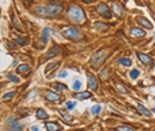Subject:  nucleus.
Returning <instances> with one entry per match:
<instances>
[{"mask_svg":"<svg viewBox=\"0 0 155 131\" xmlns=\"http://www.w3.org/2000/svg\"><path fill=\"white\" fill-rule=\"evenodd\" d=\"M36 11H38L39 14H43V15L52 18V16L59 15V14L63 11V5L62 4H48V5L44 8H38Z\"/></svg>","mask_w":155,"mask_h":131,"instance_id":"obj_1","label":"nucleus"},{"mask_svg":"<svg viewBox=\"0 0 155 131\" xmlns=\"http://www.w3.org/2000/svg\"><path fill=\"white\" fill-rule=\"evenodd\" d=\"M68 18H70L72 22H75V23H82V22L84 20V12L82 11L80 7L72 5V7L68 9Z\"/></svg>","mask_w":155,"mask_h":131,"instance_id":"obj_2","label":"nucleus"},{"mask_svg":"<svg viewBox=\"0 0 155 131\" xmlns=\"http://www.w3.org/2000/svg\"><path fill=\"white\" fill-rule=\"evenodd\" d=\"M107 52H108L107 50L98 51L96 54L94 55V58L91 59V67H92V68H98L99 66L103 64V62L107 59Z\"/></svg>","mask_w":155,"mask_h":131,"instance_id":"obj_3","label":"nucleus"},{"mask_svg":"<svg viewBox=\"0 0 155 131\" xmlns=\"http://www.w3.org/2000/svg\"><path fill=\"white\" fill-rule=\"evenodd\" d=\"M63 36L67 39H71V40H78V39H82V31H79L78 28L75 27H67V28H63L62 31Z\"/></svg>","mask_w":155,"mask_h":131,"instance_id":"obj_4","label":"nucleus"},{"mask_svg":"<svg viewBox=\"0 0 155 131\" xmlns=\"http://www.w3.org/2000/svg\"><path fill=\"white\" fill-rule=\"evenodd\" d=\"M99 14H100L103 18H106V19H110L111 18V11H110V8L106 5V4H99V7H98V9H96Z\"/></svg>","mask_w":155,"mask_h":131,"instance_id":"obj_5","label":"nucleus"},{"mask_svg":"<svg viewBox=\"0 0 155 131\" xmlns=\"http://www.w3.org/2000/svg\"><path fill=\"white\" fill-rule=\"evenodd\" d=\"M8 126L16 131H22L24 128V124L19 123L18 119H15V118H9V119H8Z\"/></svg>","mask_w":155,"mask_h":131,"instance_id":"obj_6","label":"nucleus"},{"mask_svg":"<svg viewBox=\"0 0 155 131\" xmlns=\"http://www.w3.org/2000/svg\"><path fill=\"white\" fill-rule=\"evenodd\" d=\"M87 79H88V87L92 90V91H96L98 82H96V79H95V76H94L92 74H87Z\"/></svg>","mask_w":155,"mask_h":131,"instance_id":"obj_7","label":"nucleus"},{"mask_svg":"<svg viewBox=\"0 0 155 131\" xmlns=\"http://www.w3.org/2000/svg\"><path fill=\"white\" fill-rule=\"evenodd\" d=\"M60 52H62V50H60V47H58V46H54L52 48H51L48 52H47V56H46V59L48 60V59H51V58H55L56 55H60Z\"/></svg>","mask_w":155,"mask_h":131,"instance_id":"obj_8","label":"nucleus"},{"mask_svg":"<svg viewBox=\"0 0 155 131\" xmlns=\"http://www.w3.org/2000/svg\"><path fill=\"white\" fill-rule=\"evenodd\" d=\"M46 99L50 102H59L60 97L58 93H52V91H46Z\"/></svg>","mask_w":155,"mask_h":131,"instance_id":"obj_9","label":"nucleus"},{"mask_svg":"<svg viewBox=\"0 0 155 131\" xmlns=\"http://www.w3.org/2000/svg\"><path fill=\"white\" fill-rule=\"evenodd\" d=\"M138 59H139L140 62L143 63V64H146V66H150V64H152V59L148 56V55H146V54H138Z\"/></svg>","mask_w":155,"mask_h":131,"instance_id":"obj_10","label":"nucleus"},{"mask_svg":"<svg viewBox=\"0 0 155 131\" xmlns=\"http://www.w3.org/2000/svg\"><path fill=\"white\" fill-rule=\"evenodd\" d=\"M130 35L134 36V38H140V36H144V31L140 30V28H131L130 30Z\"/></svg>","mask_w":155,"mask_h":131,"instance_id":"obj_11","label":"nucleus"},{"mask_svg":"<svg viewBox=\"0 0 155 131\" xmlns=\"http://www.w3.org/2000/svg\"><path fill=\"white\" fill-rule=\"evenodd\" d=\"M46 128L48 131H59L60 130V126L56 123H51V122H47L46 123Z\"/></svg>","mask_w":155,"mask_h":131,"instance_id":"obj_12","label":"nucleus"},{"mask_svg":"<svg viewBox=\"0 0 155 131\" xmlns=\"http://www.w3.org/2000/svg\"><path fill=\"white\" fill-rule=\"evenodd\" d=\"M36 116H38V119H47L48 115H47V112L43 110V108H38L36 110Z\"/></svg>","mask_w":155,"mask_h":131,"instance_id":"obj_13","label":"nucleus"},{"mask_svg":"<svg viewBox=\"0 0 155 131\" xmlns=\"http://www.w3.org/2000/svg\"><path fill=\"white\" fill-rule=\"evenodd\" d=\"M75 98H78V99H88V98H91V93H88V91H86V93H79L75 95Z\"/></svg>","mask_w":155,"mask_h":131,"instance_id":"obj_14","label":"nucleus"},{"mask_svg":"<svg viewBox=\"0 0 155 131\" xmlns=\"http://www.w3.org/2000/svg\"><path fill=\"white\" fill-rule=\"evenodd\" d=\"M138 111H139L140 114H143V115H146V116H150V115H151V112L148 111L147 108L144 107V106H142V104H138Z\"/></svg>","mask_w":155,"mask_h":131,"instance_id":"obj_15","label":"nucleus"},{"mask_svg":"<svg viewBox=\"0 0 155 131\" xmlns=\"http://www.w3.org/2000/svg\"><path fill=\"white\" fill-rule=\"evenodd\" d=\"M59 64H60L59 62H56V63H51V64H48V66H47V68H46V71H44V74H46V75H48V74H50L54 68H56V67H58Z\"/></svg>","mask_w":155,"mask_h":131,"instance_id":"obj_16","label":"nucleus"},{"mask_svg":"<svg viewBox=\"0 0 155 131\" xmlns=\"http://www.w3.org/2000/svg\"><path fill=\"white\" fill-rule=\"evenodd\" d=\"M30 71V66L28 64H20L19 67H18V72L19 74H26Z\"/></svg>","mask_w":155,"mask_h":131,"instance_id":"obj_17","label":"nucleus"},{"mask_svg":"<svg viewBox=\"0 0 155 131\" xmlns=\"http://www.w3.org/2000/svg\"><path fill=\"white\" fill-rule=\"evenodd\" d=\"M138 22H139V23L142 24V26H144L146 28H152V24L150 23V22H148L147 19H144V18H140V19L138 20Z\"/></svg>","mask_w":155,"mask_h":131,"instance_id":"obj_18","label":"nucleus"},{"mask_svg":"<svg viewBox=\"0 0 155 131\" xmlns=\"http://www.w3.org/2000/svg\"><path fill=\"white\" fill-rule=\"evenodd\" d=\"M100 111H102V106H100V104H95V106H92V108H91V112H92L94 115H98Z\"/></svg>","mask_w":155,"mask_h":131,"instance_id":"obj_19","label":"nucleus"},{"mask_svg":"<svg viewBox=\"0 0 155 131\" xmlns=\"http://www.w3.org/2000/svg\"><path fill=\"white\" fill-rule=\"evenodd\" d=\"M118 62H119L122 66H126V67L131 66V60H130V59H127V58H120Z\"/></svg>","mask_w":155,"mask_h":131,"instance_id":"obj_20","label":"nucleus"},{"mask_svg":"<svg viewBox=\"0 0 155 131\" xmlns=\"http://www.w3.org/2000/svg\"><path fill=\"white\" fill-rule=\"evenodd\" d=\"M113 9H114V12L116 14V16H122V15H123V12H122V8H120L118 4H114Z\"/></svg>","mask_w":155,"mask_h":131,"instance_id":"obj_21","label":"nucleus"},{"mask_svg":"<svg viewBox=\"0 0 155 131\" xmlns=\"http://www.w3.org/2000/svg\"><path fill=\"white\" fill-rule=\"evenodd\" d=\"M118 131H135V128L131 126H119Z\"/></svg>","mask_w":155,"mask_h":131,"instance_id":"obj_22","label":"nucleus"},{"mask_svg":"<svg viewBox=\"0 0 155 131\" xmlns=\"http://www.w3.org/2000/svg\"><path fill=\"white\" fill-rule=\"evenodd\" d=\"M52 87H55L56 91H63V90L66 88V86L62 84V83H55V84H52Z\"/></svg>","mask_w":155,"mask_h":131,"instance_id":"obj_23","label":"nucleus"},{"mask_svg":"<svg viewBox=\"0 0 155 131\" xmlns=\"http://www.w3.org/2000/svg\"><path fill=\"white\" fill-rule=\"evenodd\" d=\"M16 43L20 44V46H24V44L28 43V39L27 38H19V39H16Z\"/></svg>","mask_w":155,"mask_h":131,"instance_id":"obj_24","label":"nucleus"},{"mask_svg":"<svg viewBox=\"0 0 155 131\" xmlns=\"http://www.w3.org/2000/svg\"><path fill=\"white\" fill-rule=\"evenodd\" d=\"M15 95H16V93H8L3 97V99L4 100H9V99H12V98H15Z\"/></svg>","mask_w":155,"mask_h":131,"instance_id":"obj_25","label":"nucleus"},{"mask_svg":"<svg viewBox=\"0 0 155 131\" xmlns=\"http://www.w3.org/2000/svg\"><path fill=\"white\" fill-rule=\"evenodd\" d=\"M50 32H51V30H48V28H46V30H44V31H43V39H44V40H48V35H50Z\"/></svg>","mask_w":155,"mask_h":131,"instance_id":"obj_26","label":"nucleus"},{"mask_svg":"<svg viewBox=\"0 0 155 131\" xmlns=\"http://www.w3.org/2000/svg\"><path fill=\"white\" fill-rule=\"evenodd\" d=\"M60 114H62V116H63V119H64V120H68V122H70V120L72 119V118H71V116L68 115L66 111H60Z\"/></svg>","mask_w":155,"mask_h":131,"instance_id":"obj_27","label":"nucleus"},{"mask_svg":"<svg viewBox=\"0 0 155 131\" xmlns=\"http://www.w3.org/2000/svg\"><path fill=\"white\" fill-rule=\"evenodd\" d=\"M130 75H131V78H132V79H136V78L139 76V71H138V70H132V71H131V74H130Z\"/></svg>","mask_w":155,"mask_h":131,"instance_id":"obj_28","label":"nucleus"},{"mask_svg":"<svg viewBox=\"0 0 155 131\" xmlns=\"http://www.w3.org/2000/svg\"><path fill=\"white\" fill-rule=\"evenodd\" d=\"M80 86H82L80 82H79V80H75V82H74V87H72V88L78 91V90H80Z\"/></svg>","mask_w":155,"mask_h":131,"instance_id":"obj_29","label":"nucleus"},{"mask_svg":"<svg viewBox=\"0 0 155 131\" xmlns=\"http://www.w3.org/2000/svg\"><path fill=\"white\" fill-rule=\"evenodd\" d=\"M8 79H9V80H12V82H15V83H19V79H18L16 76H13L12 74H8Z\"/></svg>","mask_w":155,"mask_h":131,"instance_id":"obj_30","label":"nucleus"},{"mask_svg":"<svg viewBox=\"0 0 155 131\" xmlns=\"http://www.w3.org/2000/svg\"><path fill=\"white\" fill-rule=\"evenodd\" d=\"M118 90H119V91H120V93H127V90H126V88H123V86H120V84H118Z\"/></svg>","mask_w":155,"mask_h":131,"instance_id":"obj_31","label":"nucleus"},{"mask_svg":"<svg viewBox=\"0 0 155 131\" xmlns=\"http://www.w3.org/2000/svg\"><path fill=\"white\" fill-rule=\"evenodd\" d=\"M75 106V102H67V107L68 108H72Z\"/></svg>","mask_w":155,"mask_h":131,"instance_id":"obj_32","label":"nucleus"},{"mask_svg":"<svg viewBox=\"0 0 155 131\" xmlns=\"http://www.w3.org/2000/svg\"><path fill=\"white\" fill-rule=\"evenodd\" d=\"M59 76H60V78H66L67 76V71H62V72L59 74Z\"/></svg>","mask_w":155,"mask_h":131,"instance_id":"obj_33","label":"nucleus"},{"mask_svg":"<svg viewBox=\"0 0 155 131\" xmlns=\"http://www.w3.org/2000/svg\"><path fill=\"white\" fill-rule=\"evenodd\" d=\"M31 131H40V128H39L38 126H32V127H31Z\"/></svg>","mask_w":155,"mask_h":131,"instance_id":"obj_34","label":"nucleus"},{"mask_svg":"<svg viewBox=\"0 0 155 131\" xmlns=\"http://www.w3.org/2000/svg\"><path fill=\"white\" fill-rule=\"evenodd\" d=\"M102 78H103V79L107 78V71H103V72H102Z\"/></svg>","mask_w":155,"mask_h":131,"instance_id":"obj_35","label":"nucleus"},{"mask_svg":"<svg viewBox=\"0 0 155 131\" xmlns=\"http://www.w3.org/2000/svg\"><path fill=\"white\" fill-rule=\"evenodd\" d=\"M83 1H84V3H92L94 0H83Z\"/></svg>","mask_w":155,"mask_h":131,"instance_id":"obj_36","label":"nucleus"},{"mask_svg":"<svg viewBox=\"0 0 155 131\" xmlns=\"http://www.w3.org/2000/svg\"><path fill=\"white\" fill-rule=\"evenodd\" d=\"M152 111H154V112H155V108H152Z\"/></svg>","mask_w":155,"mask_h":131,"instance_id":"obj_37","label":"nucleus"},{"mask_svg":"<svg viewBox=\"0 0 155 131\" xmlns=\"http://www.w3.org/2000/svg\"><path fill=\"white\" fill-rule=\"evenodd\" d=\"M76 131H83V130H76Z\"/></svg>","mask_w":155,"mask_h":131,"instance_id":"obj_38","label":"nucleus"}]
</instances>
